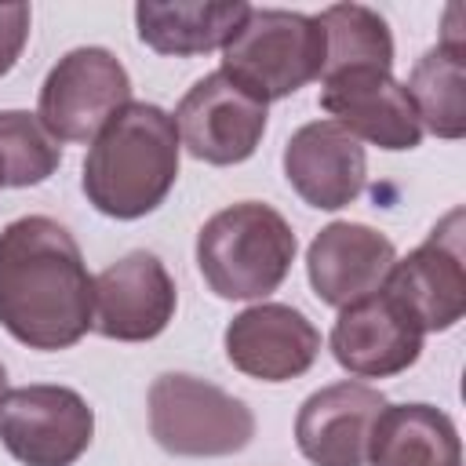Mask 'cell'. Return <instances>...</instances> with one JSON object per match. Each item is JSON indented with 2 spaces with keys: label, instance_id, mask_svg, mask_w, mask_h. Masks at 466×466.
<instances>
[{
  "label": "cell",
  "instance_id": "1",
  "mask_svg": "<svg viewBox=\"0 0 466 466\" xmlns=\"http://www.w3.org/2000/svg\"><path fill=\"white\" fill-rule=\"evenodd\" d=\"M0 324L29 350H69L95 328V277L73 233L47 215L0 229Z\"/></svg>",
  "mask_w": 466,
  "mask_h": 466
},
{
  "label": "cell",
  "instance_id": "2",
  "mask_svg": "<svg viewBox=\"0 0 466 466\" xmlns=\"http://www.w3.org/2000/svg\"><path fill=\"white\" fill-rule=\"evenodd\" d=\"M175 116L153 102H127L87 146L80 189L109 218L131 222L157 211L178 178Z\"/></svg>",
  "mask_w": 466,
  "mask_h": 466
},
{
  "label": "cell",
  "instance_id": "3",
  "mask_svg": "<svg viewBox=\"0 0 466 466\" xmlns=\"http://www.w3.org/2000/svg\"><path fill=\"white\" fill-rule=\"evenodd\" d=\"M295 251L288 218L262 200L229 204L197 233V269L218 299H266L284 284Z\"/></svg>",
  "mask_w": 466,
  "mask_h": 466
},
{
  "label": "cell",
  "instance_id": "4",
  "mask_svg": "<svg viewBox=\"0 0 466 466\" xmlns=\"http://www.w3.org/2000/svg\"><path fill=\"white\" fill-rule=\"evenodd\" d=\"M324 69V33L313 15L251 7L222 47V73L262 106L295 95Z\"/></svg>",
  "mask_w": 466,
  "mask_h": 466
},
{
  "label": "cell",
  "instance_id": "5",
  "mask_svg": "<svg viewBox=\"0 0 466 466\" xmlns=\"http://www.w3.org/2000/svg\"><path fill=\"white\" fill-rule=\"evenodd\" d=\"M149 433L167 455L218 459L237 455L255 437L251 408L186 371H164L149 386Z\"/></svg>",
  "mask_w": 466,
  "mask_h": 466
},
{
  "label": "cell",
  "instance_id": "6",
  "mask_svg": "<svg viewBox=\"0 0 466 466\" xmlns=\"http://www.w3.org/2000/svg\"><path fill=\"white\" fill-rule=\"evenodd\" d=\"M131 102V76L106 47H73L40 84L36 116L55 142H91Z\"/></svg>",
  "mask_w": 466,
  "mask_h": 466
},
{
  "label": "cell",
  "instance_id": "7",
  "mask_svg": "<svg viewBox=\"0 0 466 466\" xmlns=\"http://www.w3.org/2000/svg\"><path fill=\"white\" fill-rule=\"evenodd\" d=\"M382 291L419 324V331H448L466 313V251H462V208H451L430 237L397 258L382 280Z\"/></svg>",
  "mask_w": 466,
  "mask_h": 466
},
{
  "label": "cell",
  "instance_id": "8",
  "mask_svg": "<svg viewBox=\"0 0 466 466\" xmlns=\"http://www.w3.org/2000/svg\"><path fill=\"white\" fill-rule=\"evenodd\" d=\"M95 437V411L69 386L33 382L0 404V444L22 466H73Z\"/></svg>",
  "mask_w": 466,
  "mask_h": 466
},
{
  "label": "cell",
  "instance_id": "9",
  "mask_svg": "<svg viewBox=\"0 0 466 466\" xmlns=\"http://www.w3.org/2000/svg\"><path fill=\"white\" fill-rule=\"evenodd\" d=\"M175 131L189 157L229 167L248 160L266 135V106L240 91L222 69L200 76L175 109Z\"/></svg>",
  "mask_w": 466,
  "mask_h": 466
},
{
  "label": "cell",
  "instance_id": "10",
  "mask_svg": "<svg viewBox=\"0 0 466 466\" xmlns=\"http://www.w3.org/2000/svg\"><path fill=\"white\" fill-rule=\"evenodd\" d=\"M320 109L357 142L400 153L422 142L419 113L390 69H346L320 76Z\"/></svg>",
  "mask_w": 466,
  "mask_h": 466
},
{
  "label": "cell",
  "instance_id": "11",
  "mask_svg": "<svg viewBox=\"0 0 466 466\" xmlns=\"http://www.w3.org/2000/svg\"><path fill=\"white\" fill-rule=\"evenodd\" d=\"M175 306V280L149 251H131L95 277V331L106 339L149 342L171 324Z\"/></svg>",
  "mask_w": 466,
  "mask_h": 466
},
{
  "label": "cell",
  "instance_id": "12",
  "mask_svg": "<svg viewBox=\"0 0 466 466\" xmlns=\"http://www.w3.org/2000/svg\"><path fill=\"white\" fill-rule=\"evenodd\" d=\"M226 357L237 371L258 382H288L313 368L320 331L313 320L284 302H258L226 324Z\"/></svg>",
  "mask_w": 466,
  "mask_h": 466
},
{
  "label": "cell",
  "instance_id": "13",
  "mask_svg": "<svg viewBox=\"0 0 466 466\" xmlns=\"http://www.w3.org/2000/svg\"><path fill=\"white\" fill-rule=\"evenodd\" d=\"M331 357L357 379H390L408 371L422 353L419 324L379 288L339 309L331 324Z\"/></svg>",
  "mask_w": 466,
  "mask_h": 466
},
{
  "label": "cell",
  "instance_id": "14",
  "mask_svg": "<svg viewBox=\"0 0 466 466\" xmlns=\"http://www.w3.org/2000/svg\"><path fill=\"white\" fill-rule=\"evenodd\" d=\"M288 186L317 211H339L364 193L368 157L364 146L335 120L302 124L284 146Z\"/></svg>",
  "mask_w": 466,
  "mask_h": 466
},
{
  "label": "cell",
  "instance_id": "15",
  "mask_svg": "<svg viewBox=\"0 0 466 466\" xmlns=\"http://www.w3.org/2000/svg\"><path fill=\"white\" fill-rule=\"evenodd\" d=\"M386 397L368 382H331L309 393L295 415V444L313 466H364Z\"/></svg>",
  "mask_w": 466,
  "mask_h": 466
},
{
  "label": "cell",
  "instance_id": "16",
  "mask_svg": "<svg viewBox=\"0 0 466 466\" xmlns=\"http://www.w3.org/2000/svg\"><path fill=\"white\" fill-rule=\"evenodd\" d=\"M393 262L397 248L379 229L364 222H328L306 251V277L324 306L342 309L375 295Z\"/></svg>",
  "mask_w": 466,
  "mask_h": 466
},
{
  "label": "cell",
  "instance_id": "17",
  "mask_svg": "<svg viewBox=\"0 0 466 466\" xmlns=\"http://www.w3.org/2000/svg\"><path fill=\"white\" fill-rule=\"evenodd\" d=\"M459 18H462V7L451 4L437 47H430L415 62L404 84L419 113V124L437 138L466 135V40L459 33Z\"/></svg>",
  "mask_w": 466,
  "mask_h": 466
},
{
  "label": "cell",
  "instance_id": "18",
  "mask_svg": "<svg viewBox=\"0 0 466 466\" xmlns=\"http://www.w3.org/2000/svg\"><path fill=\"white\" fill-rule=\"evenodd\" d=\"M251 4L226 0V4H200V0H142L135 4L138 40L157 55H208L226 47L233 33L244 25Z\"/></svg>",
  "mask_w": 466,
  "mask_h": 466
},
{
  "label": "cell",
  "instance_id": "19",
  "mask_svg": "<svg viewBox=\"0 0 466 466\" xmlns=\"http://www.w3.org/2000/svg\"><path fill=\"white\" fill-rule=\"evenodd\" d=\"M371 466H462V441L433 404H386L368 441Z\"/></svg>",
  "mask_w": 466,
  "mask_h": 466
},
{
  "label": "cell",
  "instance_id": "20",
  "mask_svg": "<svg viewBox=\"0 0 466 466\" xmlns=\"http://www.w3.org/2000/svg\"><path fill=\"white\" fill-rule=\"evenodd\" d=\"M313 18L324 33L320 76L346 69H393V36L379 11L364 4H331Z\"/></svg>",
  "mask_w": 466,
  "mask_h": 466
},
{
  "label": "cell",
  "instance_id": "21",
  "mask_svg": "<svg viewBox=\"0 0 466 466\" xmlns=\"http://www.w3.org/2000/svg\"><path fill=\"white\" fill-rule=\"evenodd\" d=\"M0 164L4 182L15 189L47 182L62 164V146L40 124L36 113L0 109Z\"/></svg>",
  "mask_w": 466,
  "mask_h": 466
},
{
  "label": "cell",
  "instance_id": "22",
  "mask_svg": "<svg viewBox=\"0 0 466 466\" xmlns=\"http://www.w3.org/2000/svg\"><path fill=\"white\" fill-rule=\"evenodd\" d=\"M29 22H33L29 4H0V76H7L22 58V47L29 40Z\"/></svg>",
  "mask_w": 466,
  "mask_h": 466
},
{
  "label": "cell",
  "instance_id": "23",
  "mask_svg": "<svg viewBox=\"0 0 466 466\" xmlns=\"http://www.w3.org/2000/svg\"><path fill=\"white\" fill-rule=\"evenodd\" d=\"M4 397H7V371H4V364H0V404H4Z\"/></svg>",
  "mask_w": 466,
  "mask_h": 466
},
{
  "label": "cell",
  "instance_id": "24",
  "mask_svg": "<svg viewBox=\"0 0 466 466\" xmlns=\"http://www.w3.org/2000/svg\"><path fill=\"white\" fill-rule=\"evenodd\" d=\"M4 186H7V182H4V164H0V189H4Z\"/></svg>",
  "mask_w": 466,
  "mask_h": 466
}]
</instances>
